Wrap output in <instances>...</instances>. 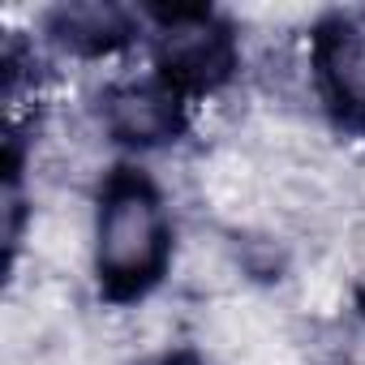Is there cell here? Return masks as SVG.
Wrapping results in <instances>:
<instances>
[{
  "label": "cell",
  "mask_w": 365,
  "mask_h": 365,
  "mask_svg": "<svg viewBox=\"0 0 365 365\" xmlns=\"http://www.w3.org/2000/svg\"><path fill=\"white\" fill-rule=\"evenodd\" d=\"M86 228V267L112 305H142L176 267L180 232L168 190L142 168L103 172Z\"/></svg>",
  "instance_id": "1"
},
{
  "label": "cell",
  "mask_w": 365,
  "mask_h": 365,
  "mask_svg": "<svg viewBox=\"0 0 365 365\" xmlns=\"http://www.w3.org/2000/svg\"><path fill=\"white\" fill-rule=\"evenodd\" d=\"M142 31L150 69L190 103L220 99L241 78L245 35L228 14L211 5H146Z\"/></svg>",
  "instance_id": "2"
},
{
  "label": "cell",
  "mask_w": 365,
  "mask_h": 365,
  "mask_svg": "<svg viewBox=\"0 0 365 365\" xmlns=\"http://www.w3.org/2000/svg\"><path fill=\"white\" fill-rule=\"evenodd\" d=\"M194 125V103L155 69L125 73L103 82L95 99V133L103 146L125 155H159L172 150Z\"/></svg>",
  "instance_id": "3"
},
{
  "label": "cell",
  "mask_w": 365,
  "mask_h": 365,
  "mask_svg": "<svg viewBox=\"0 0 365 365\" xmlns=\"http://www.w3.org/2000/svg\"><path fill=\"white\" fill-rule=\"evenodd\" d=\"M318 108L365 133V14H327L305 35Z\"/></svg>",
  "instance_id": "4"
},
{
  "label": "cell",
  "mask_w": 365,
  "mask_h": 365,
  "mask_svg": "<svg viewBox=\"0 0 365 365\" xmlns=\"http://www.w3.org/2000/svg\"><path fill=\"white\" fill-rule=\"evenodd\" d=\"M43 43L69 61H112L125 48L142 43V5L116 0H61L43 14Z\"/></svg>",
  "instance_id": "5"
},
{
  "label": "cell",
  "mask_w": 365,
  "mask_h": 365,
  "mask_svg": "<svg viewBox=\"0 0 365 365\" xmlns=\"http://www.w3.org/2000/svg\"><path fill=\"white\" fill-rule=\"evenodd\" d=\"M146 365H220L207 348H194V344H180V348H168V352H159L155 361H146Z\"/></svg>",
  "instance_id": "6"
},
{
  "label": "cell",
  "mask_w": 365,
  "mask_h": 365,
  "mask_svg": "<svg viewBox=\"0 0 365 365\" xmlns=\"http://www.w3.org/2000/svg\"><path fill=\"white\" fill-rule=\"evenodd\" d=\"M335 365H365V361H352V356H344V361H335Z\"/></svg>",
  "instance_id": "7"
}]
</instances>
